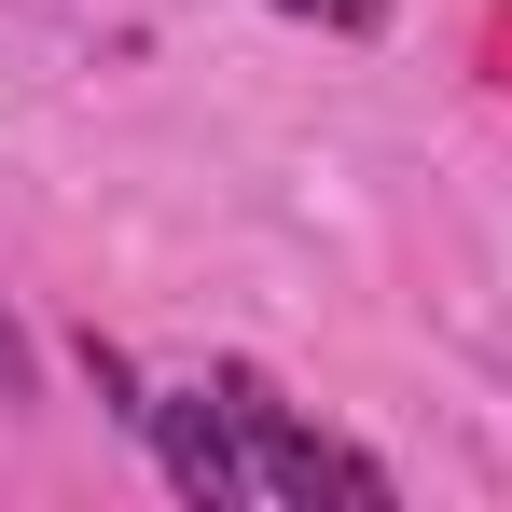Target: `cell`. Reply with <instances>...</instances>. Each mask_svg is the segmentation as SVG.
I'll list each match as a JSON object with an SVG mask.
<instances>
[{
    "label": "cell",
    "mask_w": 512,
    "mask_h": 512,
    "mask_svg": "<svg viewBox=\"0 0 512 512\" xmlns=\"http://www.w3.org/2000/svg\"><path fill=\"white\" fill-rule=\"evenodd\" d=\"M208 388L236 402V443H250V485H263V499H388V471H374V457H346V443H319V429L291 416L250 360H222Z\"/></svg>",
    "instance_id": "6da1fadb"
},
{
    "label": "cell",
    "mask_w": 512,
    "mask_h": 512,
    "mask_svg": "<svg viewBox=\"0 0 512 512\" xmlns=\"http://www.w3.org/2000/svg\"><path fill=\"white\" fill-rule=\"evenodd\" d=\"M139 429H153V457H167V485H180L194 512L263 499V485H250V443H236V402H222V388H167Z\"/></svg>",
    "instance_id": "7a4b0ae2"
},
{
    "label": "cell",
    "mask_w": 512,
    "mask_h": 512,
    "mask_svg": "<svg viewBox=\"0 0 512 512\" xmlns=\"http://www.w3.org/2000/svg\"><path fill=\"white\" fill-rule=\"evenodd\" d=\"M42 388V360H28V333H14V305H0V402H28Z\"/></svg>",
    "instance_id": "3957f363"
},
{
    "label": "cell",
    "mask_w": 512,
    "mask_h": 512,
    "mask_svg": "<svg viewBox=\"0 0 512 512\" xmlns=\"http://www.w3.org/2000/svg\"><path fill=\"white\" fill-rule=\"evenodd\" d=\"M291 14H319V28H388V0H291Z\"/></svg>",
    "instance_id": "277c9868"
}]
</instances>
